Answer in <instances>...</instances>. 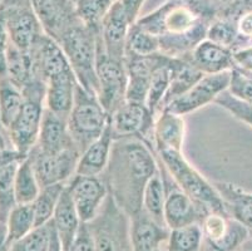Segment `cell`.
<instances>
[{"label":"cell","instance_id":"6da1fadb","mask_svg":"<svg viewBox=\"0 0 252 251\" xmlns=\"http://www.w3.org/2000/svg\"><path fill=\"white\" fill-rule=\"evenodd\" d=\"M158 171L153 146L139 138H118L112 144L109 162L102 174L108 193L129 217L142 210L143 191Z\"/></svg>","mask_w":252,"mask_h":251},{"label":"cell","instance_id":"7a4b0ae2","mask_svg":"<svg viewBox=\"0 0 252 251\" xmlns=\"http://www.w3.org/2000/svg\"><path fill=\"white\" fill-rule=\"evenodd\" d=\"M136 23L157 36L161 53L171 58L189 57L207 38L211 24L198 6L183 0H168Z\"/></svg>","mask_w":252,"mask_h":251},{"label":"cell","instance_id":"3957f363","mask_svg":"<svg viewBox=\"0 0 252 251\" xmlns=\"http://www.w3.org/2000/svg\"><path fill=\"white\" fill-rule=\"evenodd\" d=\"M175 182L185 191L205 214L216 213L230 215L223 199L214 183L207 179L186 160L183 152H156Z\"/></svg>","mask_w":252,"mask_h":251},{"label":"cell","instance_id":"277c9868","mask_svg":"<svg viewBox=\"0 0 252 251\" xmlns=\"http://www.w3.org/2000/svg\"><path fill=\"white\" fill-rule=\"evenodd\" d=\"M99 29L84 24L82 20L62 36L58 44L63 49L78 83L88 92L97 94L95 72Z\"/></svg>","mask_w":252,"mask_h":251},{"label":"cell","instance_id":"5b68a950","mask_svg":"<svg viewBox=\"0 0 252 251\" xmlns=\"http://www.w3.org/2000/svg\"><path fill=\"white\" fill-rule=\"evenodd\" d=\"M24 103L19 116L8 130L9 142L20 155L28 156L38 142L43 114L45 110V91L47 84L35 79L22 89Z\"/></svg>","mask_w":252,"mask_h":251},{"label":"cell","instance_id":"8992f818","mask_svg":"<svg viewBox=\"0 0 252 251\" xmlns=\"http://www.w3.org/2000/svg\"><path fill=\"white\" fill-rule=\"evenodd\" d=\"M109 116L95 93L88 92L78 83L74 103L68 117V128L77 147L83 152L103 135Z\"/></svg>","mask_w":252,"mask_h":251},{"label":"cell","instance_id":"52a82bcc","mask_svg":"<svg viewBox=\"0 0 252 251\" xmlns=\"http://www.w3.org/2000/svg\"><path fill=\"white\" fill-rule=\"evenodd\" d=\"M87 226L97 251H134L130 239V217L109 193Z\"/></svg>","mask_w":252,"mask_h":251},{"label":"cell","instance_id":"ba28073f","mask_svg":"<svg viewBox=\"0 0 252 251\" xmlns=\"http://www.w3.org/2000/svg\"><path fill=\"white\" fill-rule=\"evenodd\" d=\"M95 72L98 79V100L108 116H111L119 106L126 102L127 69L125 61H119L105 53L100 36L98 39Z\"/></svg>","mask_w":252,"mask_h":251},{"label":"cell","instance_id":"9c48e42d","mask_svg":"<svg viewBox=\"0 0 252 251\" xmlns=\"http://www.w3.org/2000/svg\"><path fill=\"white\" fill-rule=\"evenodd\" d=\"M4 14L9 41L20 50L32 49L44 31L32 6L31 0H14L0 5Z\"/></svg>","mask_w":252,"mask_h":251},{"label":"cell","instance_id":"30bf717a","mask_svg":"<svg viewBox=\"0 0 252 251\" xmlns=\"http://www.w3.org/2000/svg\"><path fill=\"white\" fill-rule=\"evenodd\" d=\"M157 155V153H156ZM158 169L161 172L166 191L164 201V224L169 230L191 224H201L207 214L203 213L200 206L175 182L169 172L158 158Z\"/></svg>","mask_w":252,"mask_h":251},{"label":"cell","instance_id":"8fae6325","mask_svg":"<svg viewBox=\"0 0 252 251\" xmlns=\"http://www.w3.org/2000/svg\"><path fill=\"white\" fill-rule=\"evenodd\" d=\"M82 152L77 146L57 153H45L34 147L29 153L34 172L40 187L56 183H67L75 175Z\"/></svg>","mask_w":252,"mask_h":251},{"label":"cell","instance_id":"7c38bea8","mask_svg":"<svg viewBox=\"0 0 252 251\" xmlns=\"http://www.w3.org/2000/svg\"><path fill=\"white\" fill-rule=\"evenodd\" d=\"M155 121L147 106L126 101L109 116L108 124L114 140L134 137L152 144Z\"/></svg>","mask_w":252,"mask_h":251},{"label":"cell","instance_id":"4fadbf2b","mask_svg":"<svg viewBox=\"0 0 252 251\" xmlns=\"http://www.w3.org/2000/svg\"><path fill=\"white\" fill-rule=\"evenodd\" d=\"M230 75L231 72L205 74L186 93L169 102L164 109L183 117L214 103L217 97L228 88Z\"/></svg>","mask_w":252,"mask_h":251},{"label":"cell","instance_id":"5bb4252c","mask_svg":"<svg viewBox=\"0 0 252 251\" xmlns=\"http://www.w3.org/2000/svg\"><path fill=\"white\" fill-rule=\"evenodd\" d=\"M67 190L82 222L95 217L108 196V190L100 176L74 175L67 182Z\"/></svg>","mask_w":252,"mask_h":251},{"label":"cell","instance_id":"9a60e30c","mask_svg":"<svg viewBox=\"0 0 252 251\" xmlns=\"http://www.w3.org/2000/svg\"><path fill=\"white\" fill-rule=\"evenodd\" d=\"M43 31L59 43L62 36L79 22L72 0H31Z\"/></svg>","mask_w":252,"mask_h":251},{"label":"cell","instance_id":"2e32d148","mask_svg":"<svg viewBox=\"0 0 252 251\" xmlns=\"http://www.w3.org/2000/svg\"><path fill=\"white\" fill-rule=\"evenodd\" d=\"M29 53L33 61L34 75L45 84L52 78L73 72L61 45L47 34L38 39Z\"/></svg>","mask_w":252,"mask_h":251},{"label":"cell","instance_id":"e0dca14e","mask_svg":"<svg viewBox=\"0 0 252 251\" xmlns=\"http://www.w3.org/2000/svg\"><path fill=\"white\" fill-rule=\"evenodd\" d=\"M132 24L125 6L119 0H116L99 28L100 41L107 54L125 61L128 33Z\"/></svg>","mask_w":252,"mask_h":251},{"label":"cell","instance_id":"ac0fdd59","mask_svg":"<svg viewBox=\"0 0 252 251\" xmlns=\"http://www.w3.org/2000/svg\"><path fill=\"white\" fill-rule=\"evenodd\" d=\"M163 53H158L150 57H139L133 54L125 55L128 77L126 101L146 105L151 77L156 67L163 58Z\"/></svg>","mask_w":252,"mask_h":251},{"label":"cell","instance_id":"d6986e66","mask_svg":"<svg viewBox=\"0 0 252 251\" xmlns=\"http://www.w3.org/2000/svg\"><path fill=\"white\" fill-rule=\"evenodd\" d=\"M186 58L203 74L231 72L237 67L231 48L217 44L207 38L201 41Z\"/></svg>","mask_w":252,"mask_h":251},{"label":"cell","instance_id":"ffe728a7","mask_svg":"<svg viewBox=\"0 0 252 251\" xmlns=\"http://www.w3.org/2000/svg\"><path fill=\"white\" fill-rule=\"evenodd\" d=\"M169 229L151 217L142 209L130 217V239L134 251H159L166 245Z\"/></svg>","mask_w":252,"mask_h":251},{"label":"cell","instance_id":"44dd1931","mask_svg":"<svg viewBox=\"0 0 252 251\" xmlns=\"http://www.w3.org/2000/svg\"><path fill=\"white\" fill-rule=\"evenodd\" d=\"M186 122L182 116L163 109L156 116L152 146L156 152H183Z\"/></svg>","mask_w":252,"mask_h":251},{"label":"cell","instance_id":"7402d4cb","mask_svg":"<svg viewBox=\"0 0 252 251\" xmlns=\"http://www.w3.org/2000/svg\"><path fill=\"white\" fill-rule=\"evenodd\" d=\"M77 144L68 128V121L45 108L38 142L34 147L45 153H57Z\"/></svg>","mask_w":252,"mask_h":251},{"label":"cell","instance_id":"603a6c76","mask_svg":"<svg viewBox=\"0 0 252 251\" xmlns=\"http://www.w3.org/2000/svg\"><path fill=\"white\" fill-rule=\"evenodd\" d=\"M77 84L78 80L73 72L48 80L45 91V108L68 121L74 103Z\"/></svg>","mask_w":252,"mask_h":251},{"label":"cell","instance_id":"cb8c5ba5","mask_svg":"<svg viewBox=\"0 0 252 251\" xmlns=\"http://www.w3.org/2000/svg\"><path fill=\"white\" fill-rule=\"evenodd\" d=\"M113 141L114 138L112 136L111 128H109L108 124L103 135L82 152L79 161H78L75 175L102 176L109 162Z\"/></svg>","mask_w":252,"mask_h":251},{"label":"cell","instance_id":"d4e9b609","mask_svg":"<svg viewBox=\"0 0 252 251\" xmlns=\"http://www.w3.org/2000/svg\"><path fill=\"white\" fill-rule=\"evenodd\" d=\"M52 221L54 224V227H56L59 240H61L63 251H70V248H72L73 243L77 238L78 231H79L81 225L83 222L81 221L79 215L75 210V206L73 204L69 192H68L67 186H65V190H64L61 200H59Z\"/></svg>","mask_w":252,"mask_h":251},{"label":"cell","instance_id":"484cf974","mask_svg":"<svg viewBox=\"0 0 252 251\" xmlns=\"http://www.w3.org/2000/svg\"><path fill=\"white\" fill-rule=\"evenodd\" d=\"M231 217L240 221L252 238V192L231 182H214Z\"/></svg>","mask_w":252,"mask_h":251},{"label":"cell","instance_id":"4316f807","mask_svg":"<svg viewBox=\"0 0 252 251\" xmlns=\"http://www.w3.org/2000/svg\"><path fill=\"white\" fill-rule=\"evenodd\" d=\"M171 67V84H169L168 92H167V96L164 98L162 110L164 109V107L169 102H172L173 100L182 96L183 93H186V92L189 91L191 87H193L205 75L187 58H172Z\"/></svg>","mask_w":252,"mask_h":251},{"label":"cell","instance_id":"83f0119b","mask_svg":"<svg viewBox=\"0 0 252 251\" xmlns=\"http://www.w3.org/2000/svg\"><path fill=\"white\" fill-rule=\"evenodd\" d=\"M172 58L163 55L162 61L158 63L152 73L150 82V89H148L147 101L146 106L151 109L155 116H157L163 107L164 98L168 92L169 84L172 78Z\"/></svg>","mask_w":252,"mask_h":251},{"label":"cell","instance_id":"f1b7e54d","mask_svg":"<svg viewBox=\"0 0 252 251\" xmlns=\"http://www.w3.org/2000/svg\"><path fill=\"white\" fill-rule=\"evenodd\" d=\"M24 103V94L9 77L0 79V121L5 132L19 116Z\"/></svg>","mask_w":252,"mask_h":251},{"label":"cell","instance_id":"f546056e","mask_svg":"<svg viewBox=\"0 0 252 251\" xmlns=\"http://www.w3.org/2000/svg\"><path fill=\"white\" fill-rule=\"evenodd\" d=\"M34 227H35V217H34L32 204L15 205L14 209L9 214L8 221H6L4 251H8L13 244L24 238Z\"/></svg>","mask_w":252,"mask_h":251},{"label":"cell","instance_id":"4dcf8cb0","mask_svg":"<svg viewBox=\"0 0 252 251\" xmlns=\"http://www.w3.org/2000/svg\"><path fill=\"white\" fill-rule=\"evenodd\" d=\"M42 187L39 185L38 179L34 172L33 165L29 156L18 165L14 179V192L17 204H32L38 197Z\"/></svg>","mask_w":252,"mask_h":251},{"label":"cell","instance_id":"1f68e13d","mask_svg":"<svg viewBox=\"0 0 252 251\" xmlns=\"http://www.w3.org/2000/svg\"><path fill=\"white\" fill-rule=\"evenodd\" d=\"M164 201H166V191L159 169L153 175L144 187L142 209L152 218L162 225L164 224Z\"/></svg>","mask_w":252,"mask_h":251},{"label":"cell","instance_id":"d6a6232c","mask_svg":"<svg viewBox=\"0 0 252 251\" xmlns=\"http://www.w3.org/2000/svg\"><path fill=\"white\" fill-rule=\"evenodd\" d=\"M65 186L67 183H56V185L42 187L38 197L32 202L34 217H35V227L42 226L52 221L59 200L65 190Z\"/></svg>","mask_w":252,"mask_h":251},{"label":"cell","instance_id":"836d02e7","mask_svg":"<svg viewBox=\"0 0 252 251\" xmlns=\"http://www.w3.org/2000/svg\"><path fill=\"white\" fill-rule=\"evenodd\" d=\"M8 75L20 89L35 79L33 61L29 50L25 52L18 49L10 41L8 45Z\"/></svg>","mask_w":252,"mask_h":251},{"label":"cell","instance_id":"e575fe53","mask_svg":"<svg viewBox=\"0 0 252 251\" xmlns=\"http://www.w3.org/2000/svg\"><path fill=\"white\" fill-rule=\"evenodd\" d=\"M166 251H201L205 238L200 224H191L169 230Z\"/></svg>","mask_w":252,"mask_h":251},{"label":"cell","instance_id":"d590c367","mask_svg":"<svg viewBox=\"0 0 252 251\" xmlns=\"http://www.w3.org/2000/svg\"><path fill=\"white\" fill-rule=\"evenodd\" d=\"M158 53H161V45L157 36L139 27L137 23L130 25L126 45V54L150 57Z\"/></svg>","mask_w":252,"mask_h":251},{"label":"cell","instance_id":"8d00e7d4","mask_svg":"<svg viewBox=\"0 0 252 251\" xmlns=\"http://www.w3.org/2000/svg\"><path fill=\"white\" fill-rule=\"evenodd\" d=\"M54 225L53 221L48 224L36 226L10 246L8 251H48L52 241Z\"/></svg>","mask_w":252,"mask_h":251},{"label":"cell","instance_id":"74e56055","mask_svg":"<svg viewBox=\"0 0 252 251\" xmlns=\"http://www.w3.org/2000/svg\"><path fill=\"white\" fill-rule=\"evenodd\" d=\"M75 10L84 24L99 29L104 17L113 5V0H77Z\"/></svg>","mask_w":252,"mask_h":251},{"label":"cell","instance_id":"f35d334b","mask_svg":"<svg viewBox=\"0 0 252 251\" xmlns=\"http://www.w3.org/2000/svg\"><path fill=\"white\" fill-rule=\"evenodd\" d=\"M250 232L244 225L236 218L231 217L228 222V227L224 232L223 238L216 243L215 245L210 246L214 251H238L240 248L249 240Z\"/></svg>","mask_w":252,"mask_h":251},{"label":"cell","instance_id":"ab89813d","mask_svg":"<svg viewBox=\"0 0 252 251\" xmlns=\"http://www.w3.org/2000/svg\"><path fill=\"white\" fill-rule=\"evenodd\" d=\"M214 103L227 110L236 119L244 122L252 128V103L245 102L237 97L232 96L227 89L222 92Z\"/></svg>","mask_w":252,"mask_h":251},{"label":"cell","instance_id":"60d3db41","mask_svg":"<svg viewBox=\"0 0 252 251\" xmlns=\"http://www.w3.org/2000/svg\"><path fill=\"white\" fill-rule=\"evenodd\" d=\"M207 39L217 44L233 49L237 40V28L236 22L228 19H217L210 24L207 32Z\"/></svg>","mask_w":252,"mask_h":251},{"label":"cell","instance_id":"b9f144b4","mask_svg":"<svg viewBox=\"0 0 252 251\" xmlns=\"http://www.w3.org/2000/svg\"><path fill=\"white\" fill-rule=\"evenodd\" d=\"M227 91L240 100L252 103V73L238 67L233 68L231 71Z\"/></svg>","mask_w":252,"mask_h":251},{"label":"cell","instance_id":"7bdbcfd3","mask_svg":"<svg viewBox=\"0 0 252 251\" xmlns=\"http://www.w3.org/2000/svg\"><path fill=\"white\" fill-rule=\"evenodd\" d=\"M8 45L9 34L4 14L0 11V79L8 75Z\"/></svg>","mask_w":252,"mask_h":251},{"label":"cell","instance_id":"ee69618b","mask_svg":"<svg viewBox=\"0 0 252 251\" xmlns=\"http://www.w3.org/2000/svg\"><path fill=\"white\" fill-rule=\"evenodd\" d=\"M70 251H97L88 226L84 222L81 225V229L78 231L77 238H75L74 243L70 248Z\"/></svg>","mask_w":252,"mask_h":251},{"label":"cell","instance_id":"f6af8a7d","mask_svg":"<svg viewBox=\"0 0 252 251\" xmlns=\"http://www.w3.org/2000/svg\"><path fill=\"white\" fill-rule=\"evenodd\" d=\"M233 58H235L236 66L238 68L252 73V45L242 48V49L233 50Z\"/></svg>","mask_w":252,"mask_h":251},{"label":"cell","instance_id":"bcb514c9","mask_svg":"<svg viewBox=\"0 0 252 251\" xmlns=\"http://www.w3.org/2000/svg\"><path fill=\"white\" fill-rule=\"evenodd\" d=\"M122 5L125 6L126 11H127L128 17H129L130 22L136 23V20L138 19V14L141 10L142 5L146 0H119Z\"/></svg>","mask_w":252,"mask_h":251},{"label":"cell","instance_id":"7dc6e473","mask_svg":"<svg viewBox=\"0 0 252 251\" xmlns=\"http://www.w3.org/2000/svg\"><path fill=\"white\" fill-rule=\"evenodd\" d=\"M27 156L20 155L19 152L15 151L14 148H6V149H0V165L4 162H8L11 160H18V158H25Z\"/></svg>","mask_w":252,"mask_h":251},{"label":"cell","instance_id":"c3c4849f","mask_svg":"<svg viewBox=\"0 0 252 251\" xmlns=\"http://www.w3.org/2000/svg\"><path fill=\"white\" fill-rule=\"evenodd\" d=\"M11 144L9 142V138L8 135L5 132H1L0 131V149H6V148H10ZM13 148V147H11Z\"/></svg>","mask_w":252,"mask_h":251},{"label":"cell","instance_id":"681fc988","mask_svg":"<svg viewBox=\"0 0 252 251\" xmlns=\"http://www.w3.org/2000/svg\"><path fill=\"white\" fill-rule=\"evenodd\" d=\"M183 1H187V3L192 4V5H196L198 6V8L202 10V3H203V0H183Z\"/></svg>","mask_w":252,"mask_h":251},{"label":"cell","instance_id":"f907efd6","mask_svg":"<svg viewBox=\"0 0 252 251\" xmlns=\"http://www.w3.org/2000/svg\"><path fill=\"white\" fill-rule=\"evenodd\" d=\"M201 251H214V250H212V249H211V248H210V246H208V245H207V244H206V243H205V245H203L202 250H201Z\"/></svg>","mask_w":252,"mask_h":251},{"label":"cell","instance_id":"816d5d0a","mask_svg":"<svg viewBox=\"0 0 252 251\" xmlns=\"http://www.w3.org/2000/svg\"><path fill=\"white\" fill-rule=\"evenodd\" d=\"M0 131H1V132H5V131H4V128H3V124H1V121H0Z\"/></svg>","mask_w":252,"mask_h":251},{"label":"cell","instance_id":"f5cc1de1","mask_svg":"<svg viewBox=\"0 0 252 251\" xmlns=\"http://www.w3.org/2000/svg\"><path fill=\"white\" fill-rule=\"evenodd\" d=\"M72 1H73V3H75V1H77V0H72Z\"/></svg>","mask_w":252,"mask_h":251},{"label":"cell","instance_id":"db71d44e","mask_svg":"<svg viewBox=\"0 0 252 251\" xmlns=\"http://www.w3.org/2000/svg\"><path fill=\"white\" fill-rule=\"evenodd\" d=\"M0 4H1V0H0Z\"/></svg>","mask_w":252,"mask_h":251},{"label":"cell","instance_id":"11a10c76","mask_svg":"<svg viewBox=\"0 0 252 251\" xmlns=\"http://www.w3.org/2000/svg\"><path fill=\"white\" fill-rule=\"evenodd\" d=\"M159 251H164V250H159Z\"/></svg>","mask_w":252,"mask_h":251},{"label":"cell","instance_id":"9f6ffc18","mask_svg":"<svg viewBox=\"0 0 252 251\" xmlns=\"http://www.w3.org/2000/svg\"><path fill=\"white\" fill-rule=\"evenodd\" d=\"M249 251H252V250H249Z\"/></svg>","mask_w":252,"mask_h":251}]
</instances>
